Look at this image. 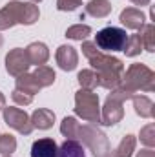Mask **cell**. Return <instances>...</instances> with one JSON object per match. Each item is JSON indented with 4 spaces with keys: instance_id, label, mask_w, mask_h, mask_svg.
I'll return each mask as SVG.
<instances>
[{
    "instance_id": "5",
    "label": "cell",
    "mask_w": 155,
    "mask_h": 157,
    "mask_svg": "<svg viewBox=\"0 0 155 157\" xmlns=\"http://www.w3.org/2000/svg\"><path fill=\"white\" fill-rule=\"evenodd\" d=\"M75 113L89 124H100V106L99 95L91 90H78L75 93Z\"/></svg>"
},
{
    "instance_id": "26",
    "label": "cell",
    "mask_w": 155,
    "mask_h": 157,
    "mask_svg": "<svg viewBox=\"0 0 155 157\" xmlns=\"http://www.w3.org/2000/svg\"><path fill=\"white\" fill-rule=\"evenodd\" d=\"M17 150V139L9 133L0 135V155H11Z\"/></svg>"
},
{
    "instance_id": "16",
    "label": "cell",
    "mask_w": 155,
    "mask_h": 157,
    "mask_svg": "<svg viewBox=\"0 0 155 157\" xmlns=\"http://www.w3.org/2000/svg\"><path fill=\"white\" fill-rule=\"evenodd\" d=\"M131 99H133V108L137 115H141L142 119H152L155 115L152 99H148L146 95H133Z\"/></svg>"
},
{
    "instance_id": "4",
    "label": "cell",
    "mask_w": 155,
    "mask_h": 157,
    "mask_svg": "<svg viewBox=\"0 0 155 157\" xmlns=\"http://www.w3.org/2000/svg\"><path fill=\"white\" fill-rule=\"evenodd\" d=\"M122 86L131 90L133 93L137 90L141 91H153L155 90V73L144 64H131L126 70V75H122Z\"/></svg>"
},
{
    "instance_id": "7",
    "label": "cell",
    "mask_w": 155,
    "mask_h": 157,
    "mask_svg": "<svg viewBox=\"0 0 155 157\" xmlns=\"http://www.w3.org/2000/svg\"><path fill=\"white\" fill-rule=\"evenodd\" d=\"M128 40L126 35V29H120L115 26H108L104 29H100L97 35H95V46L102 51H122L124 49V44Z\"/></svg>"
},
{
    "instance_id": "14",
    "label": "cell",
    "mask_w": 155,
    "mask_h": 157,
    "mask_svg": "<svg viewBox=\"0 0 155 157\" xmlns=\"http://www.w3.org/2000/svg\"><path fill=\"white\" fill-rule=\"evenodd\" d=\"M29 119H31L33 128L49 130V128L53 126V122H55V113H53L51 110H47V108H39V110L33 112V115H31Z\"/></svg>"
},
{
    "instance_id": "24",
    "label": "cell",
    "mask_w": 155,
    "mask_h": 157,
    "mask_svg": "<svg viewBox=\"0 0 155 157\" xmlns=\"http://www.w3.org/2000/svg\"><path fill=\"white\" fill-rule=\"evenodd\" d=\"M89 33H91V28L86 24H75L66 29V37L71 40H84L86 37H89Z\"/></svg>"
},
{
    "instance_id": "12",
    "label": "cell",
    "mask_w": 155,
    "mask_h": 157,
    "mask_svg": "<svg viewBox=\"0 0 155 157\" xmlns=\"http://www.w3.org/2000/svg\"><path fill=\"white\" fill-rule=\"evenodd\" d=\"M31 157H59V146L49 137L39 139L31 146Z\"/></svg>"
},
{
    "instance_id": "10",
    "label": "cell",
    "mask_w": 155,
    "mask_h": 157,
    "mask_svg": "<svg viewBox=\"0 0 155 157\" xmlns=\"http://www.w3.org/2000/svg\"><path fill=\"white\" fill-rule=\"evenodd\" d=\"M55 59H57V64L60 70L64 71H71L75 70L78 64V55H77V49L71 48V46H60L55 53Z\"/></svg>"
},
{
    "instance_id": "30",
    "label": "cell",
    "mask_w": 155,
    "mask_h": 157,
    "mask_svg": "<svg viewBox=\"0 0 155 157\" xmlns=\"http://www.w3.org/2000/svg\"><path fill=\"white\" fill-rule=\"evenodd\" d=\"M137 157H155V152L152 148H144V150H141V152L137 154Z\"/></svg>"
},
{
    "instance_id": "36",
    "label": "cell",
    "mask_w": 155,
    "mask_h": 157,
    "mask_svg": "<svg viewBox=\"0 0 155 157\" xmlns=\"http://www.w3.org/2000/svg\"><path fill=\"white\" fill-rule=\"evenodd\" d=\"M2 157H11V155H2Z\"/></svg>"
},
{
    "instance_id": "20",
    "label": "cell",
    "mask_w": 155,
    "mask_h": 157,
    "mask_svg": "<svg viewBox=\"0 0 155 157\" xmlns=\"http://www.w3.org/2000/svg\"><path fill=\"white\" fill-rule=\"evenodd\" d=\"M33 75L37 78V82L40 84V88H47V86H51L53 82H55V71H53V68H49V66H46V64H42V66H37V70L33 71Z\"/></svg>"
},
{
    "instance_id": "23",
    "label": "cell",
    "mask_w": 155,
    "mask_h": 157,
    "mask_svg": "<svg viewBox=\"0 0 155 157\" xmlns=\"http://www.w3.org/2000/svg\"><path fill=\"white\" fill-rule=\"evenodd\" d=\"M78 130H80V124L77 122L75 117H66L60 122V133L66 137V139H78Z\"/></svg>"
},
{
    "instance_id": "19",
    "label": "cell",
    "mask_w": 155,
    "mask_h": 157,
    "mask_svg": "<svg viewBox=\"0 0 155 157\" xmlns=\"http://www.w3.org/2000/svg\"><path fill=\"white\" fill-rule=\"evenodd\" d=\"M139 37L142 42V49L153 53L155 51V26L153 24H144L139 31Z\"/></svg>"
},
{
    "instance_id": "11",
    "label": "cell",
    "mask_w": 155,
    "mask_h": 157,
    "mask_svg": "<svg viewBox=\"0 0 155 157\" xmlns=\"http://www.w3.org/2000/svg\"><path fill=\"white\" fill-rule=\"evenodd\" d=\"M120 24L126 28V29H141L142 26H144V20H146V17H144V13L141 11V9H137V7H126L122 13H120Z\"/></svg>"
},
{
    "instance_id": "2",
    "label": "cell",
    "mask_w": 155,
    "mask_h": 157,
    "mask_svg": "<svg viewBox=\"0 0 155 157\" xmlns=\"http://www.w3.org/2000/svg\"><path fill=\"white\" fill-rule=\"evenodd\" d=\"M39 6L33 2H9L0 9V29H9L15 24L31 26L39 20Z\"/></svg>"
},
{
    "instance_id": "9",
    "label": "cell",
    "mask_w": 155,
    "mask_h": 157,
    "mask_svg": "<svg viewBox=\"0 0 155 157\" xmlns=\"http://www.w3.org/2000/svg\"><path fill=\"white\" fill-rule=\"evenodd\" d=\"M29 59L26 55V49L22 48H15L6 55V71L13 77H20L24 73H28L29 68Z\"/></svg>"
},
{
    "instance_id": "17",
    "label": "cell",
    "mask_w": 155,
    "mask_h": 157,
    "mask_svg": "<svg viewBox=\"0 0 155 157\" xmlns=\"http://www.w3.org/2000/svg\"><path fill=\"white\" fill-rule=\"evenodd\" d=\"M15 90L22 91V93H28V95L33 97L35 93L40 91V84L37 82V78H35L33 73H24V75L17 77V88Z\"/></svg>"
},
{
    "instance_id": "3",
    "label": "cell",
    "mask_w": 155,
    "mask_h": 157,
    "mask_svg": "<svg viewBox=\"0 0 155 157\" xmlns=\"http://www.w3.org/2000/svg\"><path fill=\"white\" fill-rule=\"evenodd\" d=\"M133 91L128 90L126 86H119L115 90H112V93L108 95L102 113H100V124L104 126H115L117 122H120V119L124 117V110H122V102L126 99H131Z\"/></svg>"
},
{
    "instance_id": "27",
    "label": "cell",
    "mask_w": 155,
    "mask_h": 157,
    "mask_svg": "<svg viewBox=\"0 0 155 157\" xmlns=\"http://www.w3.org/2000/svg\"><path fill=\"white\" fill-rule=\"evenodd\" d=\"M141 143L146 144L148 148L155 146V124H146L142 130H141Z\"/></svg>"
},
{
    "instance_id": "33",
    "label": "cell",
    "mask_w": 155,
    "mask_h": 157,
    "mask_svg": "<svg viewBox=\"0 0 155 157\" xmlns=\"http://www.w3.org/2000/svg\"><path fill=\"white\" fill-rule=\"evenodd\" d=\"M2 44H4V39H2V35H0V46H2Z\"/></svg>"
},
{
    "instance_id": "28",
    "label": "cell",
    "mask_w": 155,
    "mask_h": 157,
    "mask_svg": "<svg viewBox=\"0 0 155 157\" xmlns=\"http://www.w3.org/2000/svg\"><path fill=\"white\" fill-rule=\"evenodd\" d=\"M78 6H82V0H57L59 11H75Z\"/></svg>"
},
{
    "instance_id": "15",
    "label": "cell",
    "mask_w": 155,
    "mask_h": 157,
    "mask_svg": "<svg viewBox=\"0 0 155 157\" xmlns=\"http://www.w3.org/2000/svg\"><path fill=\"white\" fill-rule=\"evenodd\" d=\"M112 13V2L110 0H91L86 6V15L93 18H106Z\"/></svg>"
},
{
    "instance_id": "13",
    "label": "cell",
    "mask_w": 155,
    "mask_h": 157,
    "mask_svg": "<svg viewBox=\"0 0 155 157\" xmlns=\"http://www.w3.org/2000/svg\"><path fill=\"white\" fill-rule=\"evenodd\" d=\"M26 55L29 59V64H35V66H42L47 62L49 59V49L44 42H31L28 48H26Z\"/></svg>"
},
{
    "instance_id": "18",
    "label": "cell",
    "mask_w": 155,
    "mask_h": 157,
    "mask_svg": "<svg viewBox=\"0 0 155 157\" xmlns=\"http://www.w3.org/2000/svg\"><path fill=\"white\" fill-rule=\"evenodd\" d=\"M59 157H86V154H84V148L78 141L66 139L59 148Z\"/></svg>"
},
{
    "instance_id": "25",
    "label": "cell",
    "mask_w": 155,
    "mask_h": 157,
    "mask_svg": "<svg viewBox=\"0 0 155 157\" xmlns=\"http://www.w3.org/2000/svg\"><path fill=\"white\" fill-rule=\"evenodd\" d=\"M128 57H135V55H139L141 51H142V42H141V37H139V33H135V35H131V37H128L126 40V44H124V49H122Z\"/></svg>"
},
{
    "instance_id": "34",
    "label": "cell",
    "mask_w": 155,
    "mask_h": 157,
    "mask_svg": "<svg viewBox=\"0 0 155 157\" xmlns=\"http://www.w3.org/2000/svg\"><path fill=\"white\" fill-rule=\"evenodd\" d=\"M108 157H115V155H113V152H112V154H110V155H108Z\"/></svg>"
},
{
    "instance_id": "1",
    "label": "cell",
    "mask_w": 155,
    "mask_h": 157,
    "mask_svg": "<svg viewBox=\"0 0 155 157\" xmlns=\"http://www.w3.org/2000/svg\"><path fill=\"white\" fill-rule=\"evenodd\" d=\"M82 53L91 62V66L97 70L99 75V86L106 90H115L122 82V71L124 64L120 59L104 55L93 42H82Z\"/></svg>"
},
{
    "instance_id": "22",
    "label": "cell",
    "mask_w": 155,
    "mask_h": 157,
    "mask_svg": "<svg viewBox=\"0 0 155 157\" xmlns=\"http://www.w3.org/2000/svg\"><path fill=\"white\" fill-rule=\"evenodd\" d=\"M135 144H137V141H135L133 135H124L122 141L119 143V146L115 148L113 155L115 157H131V154L135 152Z\"/></svg>"
},
{
    "instance_id": "6",
    "label": "cell",
    "mask_w": 155,
    "mask_h": 157,
    "mask_svg": "<svg viewBox=\"0 0 155 157\" xmlns=\"http://www.w3.org/2000/svg\"><path fill=\"white\" fill-rule=\"evenodd\" d=\"M78 139L93 152L95 157H108L112 154L110 141L104 132H100L95 124H84L78 130Z\"/></svg>"
},
{
    "instance_id": "29",
    "label": "cell",
    "mask_w": 155,
    "mask_h": 157,
    "mask_svg": "<svg viewBox=\"0 0 155 157\" xmlns=\"http://www.w3.org/2000/svg\"><path fill=\"white\" fill-rule=\"evenodd\" d=\"M11 97H13V101H15L17 104H20V106H28V104H31V102H33V97H31V95L22 93V91H18V90H15Z\"/></svg>"
},
{
    "instance_id": "31",
    "label": "cell",
    "mask_w": 155,
    "mask_h": 157,
    "mask_svg": "<svg viewBox=\"0 0 155 157\" xmlns=\"http://www.w3.org/2000/svg\"><path fill=\"white\" fill-rule=\"evenodd\" d=\"M135 6H148L150 4V0H131Z\"/></svg>"
},
{
    "instance_id": "35",
    "label": "cell",
    "mask_w": 155,
    "mask_h": 157,
    "mask_svg": "<svg viewBox=\"0 0 155 157\" xmlns=\"http://www.w3.org/2000/svg\"><path fill=\"white\" fill-rule=\"evenodd\" d=\"M31 2H40V0H31Z\"/></svg>"
},
{
    "instance_id": "32",
    "label": "cell",
    "mask_w": 155,
    "mask_h": 157,
    "mask_svg": "<svg viewBox=\"0 0 155 157\" xmlns=\"http://www.w3.org/2000/svg\"><path fill=\"white\" fill-rule=\"evenodd\" d=\"M6 108V97L2 95V91H0V110H4Z\"/></svg>"
},
{
    "instance_id": "21",
    "label": "cell",
    "mask_w": 155,
    "mask_h": 157,
    "mask_svg": "<svg viewBox=\"0 0 155 157\" xmlns=\"http://www.w3.org/2000/svg\"><path fill=\"white\" fill-rule=\"evenodd\" d=\"M78 84L82 86V90H95L97 86H99V75H97V71H93V70H82V71H78Z\"/></svg>"
},
{
    "instance_id": "8",
    "label": "cell",
    "mask_w": 155,
    "mask_h": 157,
    "mask_svg": "<svg viewBox=\"0 0 155 157\" xmlns=\"http://www.w3.org/2000/svg\"><path fill=\"white\" fill-rule=\"evenodd\" d=\"M4 121L9 128L17 130L22 135H29L33 132V124L29 115L20 108H4Z\"/></svg>"
}]
</instances>
